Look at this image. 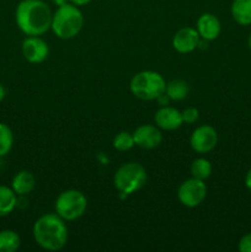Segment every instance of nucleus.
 <instances>
[{
    "label": "nucleus",
    "instance_id": "nucleus-1",
    "mask_svg": "<svg viewBox=\"0 0 251 252\" xmlns=\"http://www.w3.org/2000/svg\"><path fill=\"white\" fill-rule=\"evenodd\" d=\"M52 15L48 5L42 0H22L15 12L17 27L27 36H41L52 26Z\"/></svg>",
    "mask_w": 251,
    "mask_h": 252
},
{
    "label": "nucleus",
    "instance_id": "nucleus-2",
    "mask_svg": "<svg viewBox=\"0 0 251 252\" xmlns=\"http://www.w3.org/2000/svg\"><path fill=\"white\" fill-rule=\"evenodd\" d=\"M33 238L44 250L58 251L68 241V229L58 214H44L34 223Z\"/></svg>",
    "mask_w": 251,
    "mask_h": 252
},
{
    "label": "nucleus",
    "instance_id": "nucleus-3",
    "mask_svg": "<svg viewBox=\"0 0 251 252\" xmlns=\"http://www.w3.org/2000/svg\"><path fill=\"white\" fill-rule=\"evenodd\" d=\"M84 25V16L78 6L74 4H64L58 6L52 19V30L63 39H70L81 31Z\"/></svg>",
    "mask_w": 251,
    "mask_h": 252
},
{
    "label": "nucleus",
    "instance_id": "nucleus-4",
    "mask_svg": "<svg viewBox=\"0 0 251 252\" xmlns=\"http://www.w3.org/2000/svg\"><path fill=\"white\" fill-rule=\"evenodd\" d=\"M130 91L140 100H155L166 90L164 78L157 71L144 70L135 74L129 84Z\"/></svg>",
    "mask_w": 251,
    "mask_h": 252
},
{
    "label": "nucleus",
    "instance_id": "nucleus-5",
    "mask_svg": "<svg viewBox=\"0 0 251 252\" xmlns=\"http://www.w3.org/2000/svg\"><path fill=\"white\" fill-rule=\"evenodd\" d=\"M147 172L143 165L138 162H128L122 165L115 175V186L121 193L130 194L144 186Z\"/></svg>",
    "mask_w": 251,
    "mask_h": 252
},
{
    "label": "nucleus",
    "instance_id": "nucleus-6",
    "mask_svg": "<svg viewBox=\"0 0 251 252\" xmlns=\"http://www.w3.org/2000/svg\"><path fill=\"white\" fill-rule=\"evenodd\" d=\"M88 201L84 193L78 189H68L59 194L56 201L57 214L63 220H75L86 211Z\"/></svg>",
    "mask_w": 251,
    "mask_h": 252
},
{
    "label": "nucleus",
    "instance_id": "nucleus-7",
    "mask_svg": "<svg viewBox=\"0 0 251 252\" xmlns=\"http://www.w3.org/2000/svg\"><path fill=\"white\" fill-rule=\"evenodd\" d=\"M206 196L207 187L204 182L202 180L194 179V177L182 182L179 187V191H177L179 201L184 206L189 207V208L198 207L204 201Z\"/></svg>",
    "mask_w": 251,
    "mask_h": 252
},
{
    "label": "nucleus",
    "instance_id": "nucleus-8",
    "mask_svg": "<svg viewBox=\"0 0 251 252\" xmlns=\"http://www.w3.org/2000/svg\"><path fill=\"white\" fill-rule=\"evenodd\" d=\"M189 143L194 152L204 154L216 148L217 143H218V134L211 126H201L193 130Z\"/></svg>",
    "mask_w": 251,
    "mask_h": 252
},
{
    "label": "nucleus",
    "instance_id": "nucleus-9",
    "mask_svg": "<svg viewBox=\"0 0 251 252\" xmlns=\"http://www.w3.org/2000/svg\"><path fill=\"white\" fill-rule=\"evenodd\" d=\"M48 53V44L39 37L30 36L22 42V54L30 63H42L47 59Z\"/></svg>",
    "mask_w": 251,
    "mask_h": 252
},
{
    "label": "nucleus",
    "instance_id": "nucleus-10",
    "mask_svg": "<svg viewBox=\"0 0 251 252\" xmlns=\"http://www.w3.org/2000/svg\"><path fill=\"white\" fill-rule=\"evenodd\" d=\"M134 144L144 149H154L161 143L162 134L157 127L150 125H143L133 133Z\"/></svg>",
    "mask_w": 251,
    "mask_h": 252
},
{
    "label": "nucleus",
    "instance_id": "nucleus-11",
    "mask_svg": "<svg viewBox=\"0 0 251 252\" xmlns=\"http://www.w3.org/2000/svg\"><path fill=\"white\" fill-rule=\"evenodd\" d=\"M199 43V34L192 27H184L179 30L172 39V46L180 53H189L194 51Z\"/></svg>",
    "mask_w": 251,
    "mask_h": 252
},
{
    "label": "nucleus",
    "instance_id": "nucleus-12",
    "mask_svg": "<svg viewBox=\"0 0 251 252\" xmlns=\"http://www.w3.org/2000/svg\"><path fill=\"white\" fill-rule=\"evenodd\" d=\"M155 123L159 128L165 130H175L184 123L182 113L176 108L164 106L155 113Z\"/></svg>",
    "mask_w": 251,
    "mask_h": 252
},
{
    "label": "nucleus",
    "instance_id": "nucleus-13",
    "mask_svg": "<svg viewBox=\"0 0 251 252\" xmlns=\"http://www.w3.org/2000/svg\"><path fill=\"white\" fill-rule=\"evenodd\" d=\"M197 32L206 41L216 39L220 33V22L213 14H203L197 21Z\"/></svg>",
    "mask_w": 251,
    "mask_h": 252
},
{
    "label": "nucleus",
    "instance_id": "nucleus-14",
    "mask_svg": "<svg viewBox=\"0 0 251 252\" xmlns=\"http://www.w3.org/2000/svg\"><path fill=\"white\" fill-rule=\"evenodd\" d=\"M34 185H36V180L31 172L20 171L12 179L11 189L17 196H26L33 191Z\"/></svg>",
    "mask_w": 251,
    "mask_h": 252
},
{
    "label": "nucleus",
    "instance_id": "nucleus-15",
    "mask_svg": "<svg viewBox=\"0 0 251 252\" xmlns=\"http://www.w3.org/2000/svg\"><path fill=\"white\" fill-rule=\"evenodd\" d=\"M231 15L241 26L251 25V0H234L231 4Z\"/></svg>",
    "mask_w": 251,
    "mask_h": 252
},
{
    "label": "nucleus",
    "instance_id": "nucleus-16",
    "mask_svg": "<svg viewBox=\"0 0 251 252\" xmlns=\"http://www.w3.org/2000/svg\"><path fill=\"white\" fill-rule=\"evenodd\" d=\"M17 206V194L11 187L0 186V218L9 216Z\"/></svg>",
    "mask_w": 251,
    "mask_h": 252
},
{
    "label": "nucleus",
    "instance_id": "nucleus-17",
    "mask_svg": "<svg viewBox=\"0 0 251 252\" xmlns=\"http://www.w3.org/2000/svg\"><path fill=\"white\" fill-rule=\"evenodd\" d=\"M21 245V239L14 230L0 231V252H14Z\"/></svg>",
    "mask_w": 251,
    "mask_h": 252
},
{
    "label": "nucleus",
    "instance_id": "nucleus-18",
    "mask_svg": "<svg viewBox=\"0 0 251 252\" xmlns=\"http://www.w3.org/2000/svg\"><path fill=\"white\" fill-rule=\"evenodd\" d=\"M166 95L169 96L171 100L180 101L184 100L187 95H188V84L186 81L181 80V79H176V80L170 81L166 85Z\"/></svg>",
    "mask_w": 251,
    "mask_h": 252
},
{
    "label": "nucleus",
    "instance_id": "nucleus-19",
    "mask_svg": "<svg viewBox=\"0 0 251 252\" xmlns=\"http://www.w3.org/2000/svg\"><path fill=\"white\" fill-rule=\"evenodd\" d=\"M191 174L194 179H198L204 181L208 179L212 174V165L207 159L199 158L196 159L191 165Z\"/></svg>",
    "mask_w": 251,
    "mask_h": 252
},
{
    "label": "nucleus",
    "instance_id": "nucleus-20",
    "mask_svg": "<svg viewBox=\"0 0 251 252\" xmlns=\"http://www.w3.org/2000/svg\"><path fill=\"white\" fill-rule=\"evenodd\" d=\"M12 144H14L12 130L5 123H0V158L9 154Z\"/></svg>",
    "mask_w": 251,
    "mask_h": 252
},
{
    "label": "nucleus",
    "instance_id": "nucleus-21",
    "mask_svg": "<svg viewBox=\"0 0 251 252\" xmlns=\"http://www.w3.org/2000/svg\"><path fill=\"white\" fill-rule=\"evenodd\" d=\"M134 145V139H133V134L128 132H121L113 139V147L120 152H127V150L132 149Z\"/></svg>",
    "mask_w": 251,
    "mask_h": 252
},
{
    "label": "nucleus",
    "instance_id": "nucleus-22",
    "mask_svg": "<svg viewBox=\"0 0 251 252\" xmlns=\"http://www.w3.org/2000/svg\"><path fill=\"white\" fill-rule=\"evenodd\" d=\"M198 117H199L198 110H197V108H194V107L186 108V110L182 112V120H184V122L188 123V125L196 122V121L198 120Z\"/></svg>",
    "mask_w": 251,
    "mask_h": 252
},
{
    "label": "nucleus",
    "instance_id": "nucleus-23",
    "mask_svg": "<svg viewBox=\"0 0 251 252\" xmlns=\"http://www.w3.org/2000/svg\"><path fill=\"white\" fill-rule=\"evenodd\" d=\"M238 248L241 252H251V233L246 234L240 239Z\"/></svg>",
    "mask_w": 251,
    "mask_h": 252
},
{
    "label": "nucleus",
    "instance_id": "nucleus-24",
    "mask_svg": "<svg viewBox=\"0 0 251 252\" xmlns=\"http://www.w3.org/2000/svg\"><path fill=\"white\" fill-rule=\"evenodd\" d=\"M70 1L76 6H84V5H88L91 0H70Z\"/></svg>",
    "mask_w": 251,
    "mask_h": 252
},
{
    "label": "nucleus",
    "instance_id": "nucleus-25",
    "mask_svg": "<svg viewBox=\"0 0 251 252\" xmlns=\"http://www.w3.org/2000/svg\"><path fill=\"white\" fill-rule=\"evenodd\" d=\"M245 185H246V187H248V189L251 191V169L249 170L248 174H246V176H245Z\"/></svg>",
    "mask_w": 251,
    "mask_h": 252
},
{
    "label": "nucleus",
    "instance_id": "nucleus-26",
    "mask_svg": "<svg viewBox=\"0 0 251 252\" xmlns=\"http://www.w3.org/2000/svg\"><path fill=\"white\" fill-rule=\"evenodd\" d=\"M52 1H53V4H56L57 6H62V5L68 2V0H52Z\"/></svg>",
    "mask_w": 251,
    "mask_h": 252
},
{
    "label": "nucleus",
    "instance_id": "nucleus-27",
    "mask_svg": "<svg viewBox=\"0 0 251 252\" xmlns=\"http://www.w3.org/2000/svg\"><path fill=\"white\" fill-rule=\"evenodd\" d=\"M4 97H5V89H4V86L0 84V102L4 100Z\"/></svg>",
    "mask_w": 251,
    "mask_h": 252
},
{
    "label": "nucleus",
    "instance_id": "nucleus-28",
    "mask_svg": "<svg viewBox=\"0 0 251 252\" xmlns=\"http://www.w3.org/2000/svg\"><path fill=\"white\" fill-rule=\"evenodd\" d=\"M248 43H249V48L251 49V33H250V36H249V41H248Z\"/></svg>",
    "mask_w": 251,
    "mask_h": 252
}]
</instances>
